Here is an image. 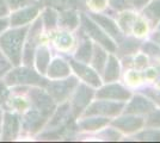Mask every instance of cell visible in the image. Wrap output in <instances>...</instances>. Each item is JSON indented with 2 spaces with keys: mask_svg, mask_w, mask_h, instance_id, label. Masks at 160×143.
<instances>
[{
  "mask_svg": "<svg viewBox=\"0 0 160 143\" xmlns=\"http://www.w3.org/2000/svg\"><path fill=\"white\" fill-rule=\"evenodd\" d=\"M92 53H93V47H92L91 42L85 41L82 42V44L78 48V50L75 53V59H77V61L87 63L90 61L91 56H92Z\"/></svg>",
  "mask_w": 160,
  "mask_h": 143,
  "instance_id": "603a6c76",
  "label": "cell"
},
{
  "mask_svg": "<svg viewBox=\"0 0 160 143\" xmlns=\"http://www.w3.org/2000/svg\"><path fill=\"white\" fill-rule=\"evenodd\" d=\"M1 79L8 87H14V86L44 87L48 82L47 79L40 74L32 66H27V64L13 66Z\"/></svg>",
  "mask_w": 160,
  "mask_h": 143,
  "instance_id": "7a4b0ae2",
  "label": "cell"
},
{
  "mask_svg": "<svg viewBox=\"0 0 160 143\" xmlns=\"http://www.w3.org/2000/svg\"><path fill=\"white\" fill-rule=\"evenodd\" d=\"M2 112H4V111H2V109L0 107V122H1V118H2Z\"/></svg>",
  "mask_w": 160,
  "mask_h": 143,
  "instance_id": "ee69618b",
  "label": "cell"
},
{
  "mask_svg": "<svg viewBox=\"0 0 160 143\" xmlns=\"http://www.w3.org/2000/svg\"><path fill=\"white\" fill-rule=\"evenodd\" d=\"M97 97L100 99H120L126 100L130 97V93L120 85H109L97 92Z\"/></svg>",
  "mask_w": 160,
  "mask_h": 143,
  "instance_id": "9a60e30c",
  "label": "cell"
},
{
  "mask_svg": "<svg viewBox=\"0 0 160 143\" xmlns=\"http://www.w3.org/2000/svg\"><path fill=\"white\" fill-rule=\"evenodd\" d=\"M36 1H38V2H40V1H42V0H36Z\"/></svg>",
  "mask_w": 160,
  "mask_h": 143,
  "instance_id": "bcb514c9",
  "label": "cell"
},
{
  "mask_svg": "<svg viewBox=\"0 0 160 143\" xmlns=\"http://www.w3.org/2000/svg\"><path fill=\"white\" fill-rule=\"evenodd\" d=\"M153 40L155 42H158V43H160V32H157V34L153 35Z\"/></svg>",
  "mask_w": 160,
  "mask_h": 143,
  "instance_id": "7bdbcfd3",
  "label": "cell"
},
{
  "mask_svg": "<svg viewBox=\"0 0 160 143\" xmlns=\"http://www.w3.org/2000/svg\"><path fill=\"white\" fill-rule=\"evenodd\" d=\"M91 4H92L94 7L100 8V7H103L104 5H105V0H92V2H91Z\"/></svg>",
  "mask_w": 160,
  "mask_h": 143,
  "instance_id": "ab89813d",
  "label": "cell"
},
{
  "mask_svg": "<svg viewBox=\"0 0 160 143\" xmlns=\"http://www.w3.org/2000/svg\"><path fill=\"white\" fill-rule=\"evenodd\" d=\"M54 43L55 45L61 49V50H67L69 48L72 47L73 44V38L69 32L67 31H60V32H56L54 35V38H53Z\"/></svg>",
  "mask_w": 160,
  "mask_h": 143,
  "instance_id": "7402d4cb",
  "label": "cell"
},
{
  "mask_svg": "<svg viewBox=\"0 0 160 143\" xmlns=\"http://www.w3.org/2000/svg\"><path fill=\"white\" fill-rule=\"evenodd\" d=\"M153 109V104L149 100H147L146 98L135 97L132 100V102L128 105L127 112H129V113H145V112H148Z\"/></svg>",
  "mask_w": 160,
  "mask_h": 143,
  "instance_id": "ffe728a7",
  "label": "cell"
},
{
  "mask_svg": "<svg viewBox=\"0 0 160 143\" xmlns=\"http://www.w3.org/2000/svg\"><path fill=\"white\" fill-rule=\"evenodd\" d=\"M143 92H145L148 97H151L152 99H154L155 102L160 104V93L159 92H155V91H153V89H143Z\"/></svg>",
  "mask_w": 160,
  "mask_h": 143,
  "instance_id": "8d00e7d4",
  "label": "cell"
},
{
  "mask_svg": "<svg viewBox=\"0 0 160 143\" xmlns=\"http://www.w3.org/2000/svg\"><path fill=\"white\" fill-rule=\"evenodd\" d=\"M50 63V51L47 45L41 44L37 47L33 56V68L36 69L40 74L44 75Z\"/></svg>",
  "mask_w": 160,
  "mask_h": 143,
  "instance_id": "5bb4252c",
  "label": "cell"
},
{
  "mask_svg": "<svg viewBox=\"0 0 160 143\" xmlns=\"http://www.w3.org/2000/svg\"><path fill=\"white\" fill-rule=\"evenodd\" d=\"M12 67H13V64L6 57V55L0 50V78H2Z\"/></svg>",
  "mask_w": 160,
  "mask_h": 143,
  "instance_id": "f546056e",
  "label": "cell"
},
{
  "mask_svg": "<svg viewBox=\"0 0 160 143\" xmlns=\"http://www.w3.org/2000/svg\"><path fill=\"white\" fill-rule=\"evenodd\" d=\"M93 66L98 72H102L104 68V64L107 61V54L105 51L99 47V45H94L93 47Z\"/></svg>",
  "mask_w": 160,
  "mask_h": 143,
  "instance_id": "4316f807",
  "label": "cell"
},
{
  "mask_svg": "<svg viewBox=\"0 0 160 143\" xmlns=\"http://www.w3.org/2000/svg\"><path fill=\"white\" fill-rule=\"evenodd\" d=\"M46 74L49 79L56 80V79H63L69 75V64L63 59H54L50 61Z\"/></svg>",
  "mask_w": 160,
  "mask_h": 143,
  "instance_id": "4fadbf2b",
  "label": "cell"
},
{
  "mask_svg": "<svg viewBox=\"0 0 160 143\" xmlns=\"http://www.w3.org/2000/svg\"><path fill=\"white\" fill-rule=\"evenodd\" d=\"M143 124V119L140 117H134V116H127L118 118L117 121L113 122V125L117 126L118 129L123 130V131H134V130L140 129Z\"/></svg>",
  "mask_w": 160,
  "mask_h": 143,
  "instance_id": "2e32d148",
  "label": "cell"
},
{
  "mask_svg": "<svg viewBox=\"0 0 160 143\" xmlns=\"http://www.w3.org/2000/svg\"><path fill=\"white\" fill-rule=\"evenodd\" d=\"M91 19H93L94 21H97L100 26L103 27L107 32H109L111 36H113L116 40L120 41L121 38H122V35H121L117 25H116L111 19H109L108 17L100 16V14H92V16H91Z\"/></svg>",
  "mask_w": 160,
  "mask_h": 143,
  "instance_id": "d6986e66",
  "label": "cell"
},
{
  "mask_svg": "<svg viewBox=\"0 0 160 143\" xmlns=\"http://www.w3.org/2000/svg\"><path fill=\"white\" fill-rule=\"evenodd\" d=\"M69 64L72 66V68L74 69V72L77 73V75H79L85 82L92 85V86H96V87L100 85V80L99 78H98V75H97V73L94 72L93 69L87 67L85 63L75 61V60H71Z\"/></svg>",
  "mask_w": 160,
  "mask_h": 143,
  "instance_id": "7c38bea8",
  "label": "cell"
},
{
  "mask_svg": "<svg viewBox=\"0 0 160 143\" xmlns=\"http://www.w3.org/2000/svg\"><path fill=\"white\" fill-rule=\"evenodd\" d=\"M41 21L43 26L46 27L47 30H53L58 26V21H59V13L56 11V8L50 6L44 7L42 11H41L40 16Z\"/></svg>",
  "mask_w": 160,
  "mask_h": 143,
  "instance_id": "ac0fdd59",
  "label": "cell"
},
{
  "mask_svg": "<svg viewBox=\"0 0 160 143\" xmlns=\"http://www.w3.org/2000/svg\"><path fill=\"white\" fill-rule=\"evenodd\" d=\"M93 95V89L90 88L86 85H79L77 86V91L73 98V113L74 116H78L82 110L86 109L88 102Z\"/></svg>",
  "mask_w": 160,
  "mask_h": 143,
  "instance_id": "8fae6325",
  "label": "cell"
},
{
  "mask_svg": "<svg viewBox=\"0 0 160 143\" xmlns=\"http://www.w3.org/2000/svg\"><path fill=\"white\" fill-rule=\"evenodd\" d=\"M1 141H14L22 132L20 115L14 111H4L1 118Z\"/></svg>",
  "mask_w": 160,
  "mask_h": 143,
  "instance_id": "8992f818",
  "label": "cell"
},
{
  "mask_svg": "<svg viewBox=\"0 0 160 143\" xmlns=\"http://www.w3.org/2000/svg\"><path fill=\"white\" fill-rule=\"evenodd\" d=\"M77 86H78V79L75 76H69L65 80L56 79L55 81H48L44 88L54 99V102H62L71 95L74 88H77Z\"/></svg>",
  "mask_w": 160,
  "mask_h": 143,
  "instance_id": "5b68a950",
  "label": "cell"
},
{
  "mask_svg": "<svg viewBox=\"0 0 160 143\" xmlns=\"http://www.w3.org/2000/svg\"><path fill=\"white\" fill-rule=\"evenodd\" d=\"M138 138L142 141H160V130L143 131L138 136Z\"/></svg>",
  "mask_w": 160,
  "mask_h": 143,
  "instance_id": "4dcf8cb0",
  "label": "cell"
},
{
  "mask_svg": "<svg viewBox=\"0 0 160 143\" xmlns=\"http://www.w3.org/2000/svg\"><path fill=\"white\" fill-rule=\"evenodd\" d=\"M58 25L67 30H74L79 25V17L73 10H62L59 13Z\"/></svg>",
  "mask_w": 160,
  "mask_h": 143,
  "instance_id": "e0dca14e",
  "label": "cell"
},
{
  "mask_svg": "<svg viewBox=\"0 0 160 143\" xmlns=\"http://www.w3.org/2000/svg\"><path fill=\"white\" fill-rule=\"evenodd\" d=\"M148 125L151 126H160V111H154L148 118Z\"/></svg>",
  "mask_w": 160,
  "mask_h": 143,
  "instance_id": "836d02e7",
  "label": "cell"
},
{
  "mask_svg": "<svg viewBox=\"0 0 160 143\" xmlns=\"http://www.w3.org/2000/svg\"><path fill=\"white\" fill-rule=\"evenodd\" d=\"M145 13L148 16V18H149L151 21H158L160 18V0H157V1L152 2V4L146 8Z\"/></svg>",
  "mask_w": 160,
  "mask_h": 143,
  "instance_id": "83f0119b",
  "label": "cell"
},
{
  "mask_svg": "<svg viewBox=\"0 0 160 143\" xmlns=\"http://www.w3.org/2000/svg\"><path fill=\"white\" fill-rule=\"evenodd\" d=\"M108 122H109V119L104 118V117L88 118V119H84L82 122H80L79 126L84 130H96L102 128V126H104Z\"/></svg>",
  "mask_w": 160,
  "mask_h": 143,
  "instance_id": "484cf974",
  "label": "cell"
},
{
  "mask_svg": "<svg viewBox=\"0 0 160 143\" xmlns=\"http://www.w3.org/2000/svg\"><path fill=\"white\" fill-rule=\"evenodd\" d=\"M118 75H120L118 62L113 56H110L107 66V70H105V76H104L105 81H113V80H116L118 78Z\"/></svg>",
  "mask_w": 160,
  "mask_h": 143,
  "instance_id": "d4e9b609",
  "label": "cell"
},
{
  "mask_svg": "<svg viewBox=\"0 0 160 143\" xmlns=\"http://www.w3.org/2000/svg\"><path fill=\"white\" fill-rule=\"evenodd\" d=\"M46 1V5L50 7H54L56 10H63L65 7H67V4H68V0H44Z\"/></svg>",
  "mask_w": 160,
  "mask_h": 143,
  "instance_id": "1f68e13d",
  "label": "cell"
},
{
  "mask_svg": "<svg viewBox=\"0 0 160 143\" xmlns=\"http://www.w3.org/2000/svg\"><path fill=\"white\" fill-rule=\"evenodd\" d=\"M145 29H146V26L143 25V23H138V24H135V31H136V32H142V31H145Z\"/></svg>",
  "mask_w": 160,
  "mask_h": 143,
  "instance_id": "60d3db41",
  "label": "cell"
},
{
  "mask_svg": "<svg viewBox=\"0 0 160 143\" xmlns=\"http://www.w3.org/2000/svg\"><path fill=\"white\" fill-rule=\"evenodd\" d=\"M138 45H139V42L129 38V40H127L124 43H122V50H123L124 53H130V51L135 50V49L138 48Z\"/></svg>",
  "mask_w": 160,
  "mask_h": 143,
  "instance_id": "d6a6232c",
  "label": "cell"
},
{
  "mask_svg": "<svg viewBox=\"0 0 160 143\" xmlns=\"http://www.w3.org/2000/svg\"><path fill=\"white\" fill-rule=\"evenodd\" d=\"M30 25L25 26H8L0 35V50L6 55L13 66L22 64L23 49Z\"/></svg>",
  "mask_w": 160,
  "mask_h": 143,
  "instance_id": "6da1fadb",
  "label": "cell"
},
{
  "mask_svg": "<svg viewBox=\"0 0 160 143\" xmlns=\"http://www.w3.org/2000/svg\"><path fill=\"white\" fill-rule=\"evenodd\" d=\"M10 8L7 6L6 0H0V18H6L10 14Z\"/></svg>",
  "mask_w": 160,
  "mask_h": 143,
  "instance_id": "d590c367",
  "label": "cell"
},
{
  "mask_svg": "<svg viewBox=\"0 0 160 143\" xmlns=\"http://www.w3.org/2000/svg\"><path fill=\"white\" fill-rule=\"evenodd\" d=\"M47 121L48 117L42 115L38 110L30 106L27 111L22 113V117H20L22 131L27 135H35L43 129Z\"/></svg>",
  "mask_w": 160,
  "mask_h": 143,
  "instance_id": "52a82bcc",
  "label": "cell"
},
{
  "mask_svg": "<svg viewBox=\"0 0 160 143\" xmlns=\"http://www.w3.org/2000/svg\"><path fill=\"white\" fill-rule=\"evenodd\" d=\"M10 26V23H8V18H0V35L2 34L7 27Z\"/></svg>",
  "mask_w": 160,
  "mask_h": 143,
  "instance_id": "f35d334b",
  "label": "cell"
},
{
  "mask_svg": "<svg viewBox=\"0 0 160 143\" xmlns=\"http://www.w3.org/2000/svg\"><path fill=\"white\" fill-rule=\"evenodd\" d=\"M68 115H69V105L66 102L53 112V118H52V122L49 123V126L54 128V126L62 125L63 122L68 118Z\"/></svg>",
  "mask_w": 160,
  "mask_h": 143,
  "instance_id": "44dd1931",
  "label": "cell"
},
{
  "mask_svg": "<svg viewBox=\"0 0 160 143\" xmlns=\"http://www.w3.org/2000/svg\"><path fill=\"white\" fill-rule=\"evenodd\" d=\"M41 12L40 2L33 4V5H29V6L22 7L19 10L12 11L8 14V23L10 26H25V25H30L38 16Z\"/></svg>",
  "mask_w": 160,
  "mask_h": 143,
  "instance_id": "ba28073f",
  "label": "cell"
},
{
  "mask_svg": "<svg viewBox=\"0 0 160 143\" xmlns=\"http://www.w3.org/2000/svg\"><path fill=\"white\" fill-rule=\"evenodd\" d=\"M25 95L30 102V106L38 110L42 115H44L48 118L53 115V112L56 109V102H54V99L44 87L30 86L28 87Z\"/></svg>",
  "mask_w": 160,
  "mask_h": 143,
  "instance_id": "3957f363",
  "label": "cell"
},
{
  "mask_svg": "<svg viewBox=\"0 0 160 143\" xmlns=\"http://www.w3.org/2000/svg\"><path fill=\"white\" fill-rule=\"evenodd\" d=\"M143 50L148 53V54L152 55H160V48H158L157 45H154L153 43H146L145 47H143Z\"/></svg>",
  "mask_w": 160,
  "mask_h": 143,
  "instance_id": "e575fe53",
  "label": "cell"
},
{
  "mask_svg": "<svg viewBox=\"0 0 160 143\" xmlns=\"http://www.w3.org/2000/svg\"><path fill=\"white\" fill-rule=\"evenodd\" d=\"M42 29H43V24H42L40 16H38L30 24L29 30H28L27 38H25V43H24V49H23L22 64H27V66H32L33 64L35 51H36L37 47L41 45Z\"/></svg>",
  "mask_w": 160,
  "mask_h": 143,
  "instance_id": "277c9868",
  "label": "cell"
},
{
  "mask_svg": "<svg viewBox=\"0 0 160 143\" xmlns=\"http://www.w3.org/2000/svg\"><path fill=\"white\" fill-rule=\"evenodd\" d=\"M0 136H1V125H0Z\"/></svg>",
  "mask_w": 160,
  "mask_h": 143,
  "instance_id": "f6af8a7d",
  "label": "cell"
},
{
  "mask_svg": "<svg viewBox=\"0 0 160 143\" xmlns=\"http://www.w3.org/2000/svg\"><path fill=\"white\" fill-rule=\"evenodd\" d=\"M12 97V92L2 79H0V107L4 111H10V100Z\"/></svg>",
  "mask_w": 160,
  "mask_h": 143,
  "instance_id": "cb8c5ba5",
  "label": "cell"
},
{
  "mask_svg": "<svg viewBox=\"0 0 160 143\" xmlns=\"http://www.w3.org/2000/svg\"><path fill=\"white\" fill-rule=\"evenodd\" d=\"M110 2L116 8H124L127 6V0H110Z\"/></svg>",
  "mask_w": 160,
  "mask_h": 143,
  "instance_id": "74e56055",
  "label": "cell"
},
{
  "mask_svg": "<svg viewBox=\"0 0 160 143\" xmlns=\"http://www.w3.org/2000/svg\"><path fill=\"white\" fill-rule=\"evenodd\" d=\"M80 18H81L82 26H84V29L86 30L87 34L90 35L92 38H94L98 43H100L102 45H104L108 50H110V51H115V49H116V48H115V44H113L112 42L108 38L107 35L103 34V31H102L99 27L94 24L93 21H92V19H90V18L86 17L85 14H81V16H80Z\"/></svg>",
  "mask_w": 160,
  "mask_h": 143,
  "instance_id": "9c48e42d",
  "label": "cell"
},
{
  "mask_svg": "<svg viewBox=\"0 0 160 143\" xmlns=\"http://www.w3.org/2000/svg\"><path fill=\"white\" fill-rule=\"evenodd\" d=\"M38 1L36 0H6V4L10 11H16V10H19L22 7L29 6V5H33V4H37Z\"/></svg>",
  "mask_w": 160,
  "mask_h": 143,
  "instance_id": "f1b7e54d",
  "label": "cell"
},
{
  "mask_svg": "<svg viewBox=\"0 0 160 143\" xmlns=\"http://www.w3.org/2000/svg\"><path fill=\"white\" fill-rule=\"evenodd\" d=\"M130 1L133 2L135 6H138V7L142 6V5H145L147 2V0H130Z\"/></svg>",
  "mask_w": 160,
  "mask_h": 143,
  "instance_id": "b9f144b4",
  "label": "cell"
},
{
  "mask_svg": "<svg viewBox=\"0 0 160 143\" xmlns=\"http://www.w3.org/2000/svg\"><path fill=\"white\" fill-rule=\"evenodd\" d=\"M123 109L122 102H96L85 111V116H93V115H105V116H113L118 113Z\"/></svg>",
  "mask_w": 160,
  "mask_h": 143,
  "instance_id": "30bf717a",
  "label": "cell"
}]
</instances>
